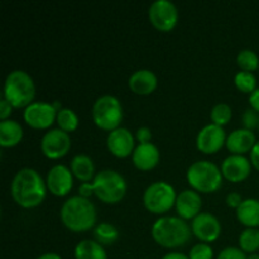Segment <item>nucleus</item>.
<instances>
[{
    "mask_svg": "<svg viewBox=\"0 0 259 259\" xmlns=\"http://www.w3.org/2000/svg\"><path fill=\"white\" fill-rule=\"evenodd\" d=\"M12 196L18 205L25 209L35 207L43 202L47 184L33 168H22L15 174L10 186Z\"/></svg>",
    "mask_w": 259,
    "mask_h": 259,
    "instance_id": "f257e3e1",
    "label": "nucleus"
},
{
    "mask_svg": "<svg viewBox=\"0 0 259 259\" xmlns=\"http://www.w3.org/2000/svg\"><path fill=\"white\" fill-rule=\"evenodd\" d=\"M61 220L72 232H85L96 223V209L86 197L72 196L63 202L61 207Z\"/></svg>",
    "mask_w": 259,
    "mask_h": 259,
    "instance_id": "f03ea898",
    "label": "nucleus"
},
{
    "mask_svg": "<svg viewBox=\"0 0 259 259\" xmlns=\"http://www.w3.org/2000/svg\"><path fill=\"white\" fill-rule=\"evenodd\" d=\"M191 227L182 218L162 217L152 225V237L159 245L177 248L185 245L191 237Z\"/></svg>",
    "mask_w": 259,
    "mask_h": 259,
    "instance_id": "7ed1b4c3",
    "label": "nucleus"
},
{
    "mask_svg": "<svg viewBox=\"0 0 259 259\" xmlns=\"http://www.w3.org/2000/svg\"><path fill=\"white\" fill-rule=\"evenodd\" d=\"M35 96V85L29 73L22 70L12 71L5 78L4 99L13 108H27Z\"/></svg>",
    "mask_w": 259,
    "mask_h": 259,
    "instance_id": "20e7f679",
    "label": "nucleus"
},
{
    "mask_svg": "<svg viewBox=\"0 0 259 259\" xmlns=\"http://www.w3.org/2000/svg\"><path fill=\"white\" fill-rule=\"evenodd\" d=\"M126 181L114 169H103L94 177L93 190L99 200L105 204H116L126 194Z\"/></svg>",
    "mask_w": 259,
    "mask_h": 259,
    "instance_id": "39448f33",
    "label": "nucleus"
},
{
    "mask_svg": "<svg viewBox=\"0 0 259 259\" xmlns=\"http://www.w3.org/2000/svg\"><path fill=\"white\" fill-rule=\"evenodd\" d=\"M187 181L196 191L214 192L220 189L223 182L222 169L210 161L194 162L187 169Z\"/></svg>",
    "mask_w": 259,
    "mask_h": 259,
    "instance_id": "423d86ee",
    "label": "nucleus"
},
{
    "mask_svg": "<svg viewBox=\"0 0 259 259\" xmlns=\"http://www.w3.org/2000/svg\"><path fill=\"white\" fill-rule=\"evenodd\" d=\"M93 119L99 128L114 131L123 120V108L119 99L114 95H103L93 105Z\"/></svg>",
    "mask_w": 259,
    "mask_h": 259,
    "instance_id": "0eeeda50",
    "label": "nucleus"
},
{
    "mask_svg": "<svg viewBox=\"0 0 259 259\" xmlns=\"http://www.w3.org/2000/svg\"><path fill=\"white\" fill-rule=\"evenodd\" d=\"M177 195L172 185L166 181H157L149 185L143 194V204L153 214H163L176 204Z\"/></svg>",
    "mask_w": 259,
    "mask_h": 259,
    "instance_id": "6e6552de",
    "label": "nucleus"
},
{
    "mask_svg": "<svg viewBox=\"0 0 259 259\" xmlns=\"http://www.w3.org/2000/svg\"><path fill=\"white\" fill-rule=\"evenodd\" d=\"M149 20L154 28L162 32H169L179 20V10L169 0H156L148 10Z\"/></svg>",
    "mask_w": 259,
    "mask_h": 259,
    "instance_id": "1a4fd4ad",
    "label": "nucleus"
},
{
    "mask_svg": "<svg viewBox=\"0 0 259 259\" xmlns=\"http://www.w3.org/2000/svg\"><path fill=\"white\" fill-rule=\"evenodd\" d=\"M71 148V138L67 132L62 129H51L40 141L43 154L51 159H57L66 156Z\"/></svg>",
    "mask_w": 259,
    "mask_h": 259,
    "instance_id": "9d476101",
    "label": "nucleus"
},
{
    "mask_svg": "<svg viewBox=\"0 0 259 259\" xmlns=\"http://www.w3.org/2000/svg\"><path fill=\"white\" fill-rule=\"evenodd\" d=\"M24 120L28 125L35 129H46L52 125L57 118V110L55 106L46 101H33L24 109Z\"/></svg>",
    "mask_w": 259,
    "mask_h": 259,
    "instance_id": "9b49d317",
    "label": "nucleus"
},
{
    "mask_svg": "<svg viewBox=\"0 0 259 259\" xmlns=\"http://www.w3.org/2000/svg\"><path fill=\"white\" fill-rule=\"evenodd\" d=\"M227 142V134L223 126L211 123L205 125L199 132L196 138V146L199 151L206 154L217 153Z\"/></svg>",
    "mask_w": 259,
    "mask_h": 259,
    "instance_id": "f8f14e48",
    "label": "nucleus"
},
{
    "mask_svg": "<svg viewBox=\"0 0 259 259\" xmlns=\"http://www.w3.org/2000/svg\"><path fill=\"white\" fill-rule=\"evenodd\" d=\"M191 230L201 242L210 243L219 238L222 233V224L218 218L210 212H200L192 219Z\"/></svg>",
    "mask_w": 259,
    "mask_h": 259,
    "instance_id": "ddd939ff",
    "label": "nucleus"
},
{
    "mask_svg": "<svg viewBox=\"0 0 259 259\" xmlns=\"http://www.w3.org/2000/svg\"><path fill=\"white\" fill-rule=\"evenodd\" d=\"M72 171L63 164H56L48 171L47 189L56 196H65L73 186Z\"/></svg>",
    "mask_w": 259,
    "mask_h": 259,
    "instance_id": "4468645a",
    "label": "nucleus"
},
{
    "mask_svg": "<svg viewBox=\"0 0 259 259\" xmlns=\"http://www.w3.org/2000/svg\"><path fill=\"white\" fill-rule=\"evenodd\" d=\"M106 144H108L109 151L114 156L124 158V157H128L129 154L133 153L134 137L129 129L119 126L108 134Z\"/></svg>",
    "mask_w": 259,
    "mask_h": 259,
    "instance_id": "2eb2a0df",
    "label": "nucleus"
},
{
    "mask_svg": "<svg viewBox=\"0 0 259 259\" xmlns=\"http://www.w3.org/2000/svg\"><path fill=\"white\" fill-rule=\"evenodd\" d=\"M252 169V163L243 154H232L222 163V174L232 182H240L247 179Z\"/></svg>",
    "mask_w": 259,
    "mask_h": 259,
    "instance_id": "dca6fc26",
    "label": "nucleus"
},
{
    "mask_svg": "<svg viewBox=\"0 0 259 259\" xmlns=\"http://www.w3.org/2000/svg\"><path fill=\"white\" fill-rule=\"evenodd\" d=\"M176 210L180 218L184 220L194 219L201 211L202 200L201 196L194 190H185L181 194L177 195Z\"/></svg>",
    "mask_w": 259,
    "mask_h": 259,
    "instance_id": "f3484780",
    "label": "nucleus"
},
{
    "mask_svg": "<svg viewBox=\"0 0 259 259\" xmlns=\"http://www.w3.org/2000/svg\"><path fill=\"white\" fill-rule=\"evenodd\" d=\"M134 166L141 171H149L154 168L159 162V151L156 144L139 143L132 153Z\"/></svg>",
    "mask_w": 259,
    "mask_h": 259,
    "instance_id": "a211bd4d",
    "label": "nucleus"
},
{
    "mask_svg": "<svg viewBox=\"0 0 259 259\" xmlns=\"http://www.w3.org/2000/svg\"><path fill=\"white\" fill-rule=\"evenodd\" d=\"M255 134L249 129L240 128L235 129L234 132L227 137V148L233 154H244L245 152H250L255 146Z\"/></svg>",
    "mask_w": 259,
    "mask_h": 259,
    "instance_id": "6ab92c4d",
    "label": "nucleus"
},
{
    "mask_svg": "<svg viewBox=\"0 0 259 259\" xmlns=\"http://www.w3.org/2000/svg\"><path fill=\"white\" fill-rule=\"evenodd\" d=\"M157 76L149 70H138L129 77V88L133 93L139 95H148L157 88Z\"/></svg>",
    "mask_w": 259,
    "mask_h": 259,
    "instance_id": "aec40b11",
    "label": "nucleus"
},
{
    "mask_svg": "<svg viewBox=\"0 0 259 259\" xmlns=\"http://www.w3.org/2000/svg\"><path fill=\"white\" fill-rule=\"evenodd\" d=\"M237 218L248 228L259 227V200L245 199L237 209Z\"/></svg>",
    "mask_w": 259,
    "mask_h": 259,
    "instance_id": "412c9836",
    "label": "nucleus"
},
{
    "mask_svg": "<svg viewBox=\"0 0 259 259\" xmlns=\"http://www.w3.org/2000/svg\"><path fill=\"white\" fill-rule=\"evenodd\" d=\"M23 138V128L15 120L0 121V146L13 147L19 143Z\"/></svg>",
    "mask_w": 259,
    "mask_h": 259,
    "instance_id": "4be33fe9",
    "label": "nucleus"
},
{
    "mask_svg": "<svg viewBox=\"0 0 259 259\" xmlns=\"http://www.w3.org/2000/svg\"><path fill=\"white\" fill-rule=\"evenodd\" d=\"M71 171L73 176L77 177L80 181H90L95 174V166L93 159L86 154H76L71 161Z\"/></svg>",
    "mask_w": 259,
    "mask_h": 259,
    "instance_id": "5701e85b",
    "label": "nucleus"
},
{
    "mask_svg": "<svg viewBox=\"0 0 259 259\" xmlns=\"http://www.w3.org/2000/svg\"><path fill=\"white\" fill-rule=\"evenodd\" d=\"M76 259H108L103 245L96 240L85 239L75 247Z\"/></svg>",
    "mask_w": 259,
    "mask_h": 259,
    "instance_id": "b1692460",
    "label": "nucleus"
},
{
    "mask_svg": "<svg viewBox=\"0 0 259 259\" xmlns=\"http://www.w3.org/2000/svg\"><path fill=\"white\" fill-rule=\"evenodd\" d=\"M94 238L101 245H111L118 240L119 230L110 223H100L94 228Z\"/></svg>",
    "mask_w": 259,
    "mask_h": 259,
    "instance_id": "393cba45",
    "label": "nucleus"
},
{
    "mask_svg": "<svg viewBox=\"0 0 259 259\" xmlns=\"http://www.w3.org/2000/svg\"><path fill=\"white\" fill-rule=\"evenodd\" d=\"M239 247L244 253H255L259 249V230L257 228H247L239 237Z\"/></svg>",
    "mask_w": 259,
    "mask_h": 259,
    "instance_id": "a878e982",
    "label": "nucleus"
},
{
    "mask_svg": "<svg viewBox=\"0 0 259 259\" xmlns=\"http://www.w3.org/2000/svg\"><path fill=\"white\" fill-rule=\"evenodd\" d=\"M57 120L60 129L65 132H73L77 129L78 126V116L72 109L62 108L60 111H57Z\"/></svg>",
    "mask_w": 259,
    "mask_h": 259,
    "instance_id": "bb28decb",
    "label": "nucleus"
},
{
    "mask_svg": "<svg viewBox=\"0 0 259 259\" xmlns=\"http://www.w3.org/2000/svg\"><path fill=\"white\" fill-rule=\"evenodd\" d=\"M237 62L242 71L253 72L259 67V57L257 53L252 50H242L238 53Z\"/></svg>",
    "mask_w": 259,
    "mask_h": 259,
    "instance_id": "cd10ccee",
    "label": "nucleus"
},
{
    "mask_svg": "<svg viewBox=\"0 0 259 259\" xmlns=\"http://www.w3.org/2000/svg\"><path fill=\"white\" fill-rule=\"evenodd\" d=\"M235 86L243 93L252 94L257 89V78L253 75V72L247 71H239L234 77Z\"/></svg>",
    "mask_w": 259,
    "mask_h": 259,
    "instance_id": "c85d7f7f",
    "label": "nucleus"
},
{
    "mask_svg": "<svg viewBox=\"0 0 259 259\" xmlns=\"http://www.w3.org/2000/svg\"><path fill=\"white\" fill-rule=\"evenodd\" d=\"M210 118H211L212 123L217 124V125H225L232 119V108L225 103L217 104L215 106H212Z\"/></svg>",
    "mask_w": 259,
    "mask_h": 259,
    "instance_id": "c756f323",
    "label": "nucleus"
},
{
    "mask_svg": "<svg viewBox=\"0 0 259 259\" xmlns=\"http://www.w3.org/2000/svg\"><path fill=\"white\" fill-rule=\"evenodd\" d=\"M214 250L207 243H197L190 250V259H212Z\"/></svg>",
    "mask_w": 259,
    "mask_h": 259,
    "instance_id": "7c9ffc66",
    "label": "nucleus"
},
{
    "mask_svg": "<svg viewBox=\"0 0 259 259\" xmlns=\"http://www.w3.org/2000/svg\"><path fill=\"white\" fill-rule=\"evenodd\" d=\"M243 128L253 131L254 128L259 126V113L254 109H247L242 115Z\"/></svg>",
    "mask_w": 259,
    "mask_h": 259,
    "instance_id": "2f4dec72",
    "label": "nucleus"
},
{
    "mask_svg": "<svg viewBox=\"0 0 259 259\" xmlns=\"http://www.w3.org/2000/svg\"><path fill=\"white\" fill-rule=\"evenodd\" d=\"M248 255L240 248L227 247L219 253L217 259H247Z\"/></svg>",
    "mask_w": 259,
    "mask_h": 259,
    "instance_id": "473e14b6",
    "label": "nucleus"
},
{
    "mask_svg": "<svg viewBox=\"0 0 259 259\" xmlns=\"http://www.w3.org/2000/svg\"><path fill=\"white\" fill-rule=\"evenodd\" d=\"M13 110V105L7 100V99H2L0 101V119L3 120H8V116H10Z\"/></svg>",
    "mask_w": 259,
    "mask_h": 259,
    "instance_id": "72a5a7b5",
    "label": "nucleus"
},
{
    "mask_svg": "<svg viewBox=\"0 0 259 259\" xmlns=\"http://www.w3.org/2000/svg\"><path fill=\"white\" fill-rule=\"evenodd\" d=\"M137 139H138L141 143H149L152 139V132L148 126H141V128L137 131Z\"/></svg>",
    "mask_w": 259,
    "mask_h": 259,
    "instance_id": "f704fd0d",
    "label": "nucleus"
},
{
    "mask_svg": "<svg viewBox=\"0 0 259 259\" xmlns=\"http://www.w3.org/2000/svg\"><path fill=\"white\" fill-rule=\"evenodd\" d=\"M242 202H243L242 196H240L238 192H230V194L227 196L228 206L235 207V209H238V207L240 206V204H242Z\"/></svg>",
    "mask_w": 259,
    "mask_h": 259,
    "instance_id": "c9c22d12",
    "label": "nucleus"
},
{
    "mask_svg": "<svg viewBox=\"0 0 259 259\" xmlns=\"http://www.w3.org/2000/svg\"><path fill=\"white\" fill-rule=\"evenodd\" d=\"M250 163L259 171V142L255 143V146L250 151Z\"/></svg>",
    "mask_w": 259,
    "mask_h": 259,
    "instance_id": "e433bc0d",
    "label": "nucleus"
},
{
    "mask_svg": "<svg viewBox=\"0 0 259 259\" xmlns=\"http://www.w3.org/2000/svg\"><path fill=\"white\" fill-rule=\"evenodd\" d=\"M78 192H80V196L88 199L89 196H91V194H94L93 184H90V182H83L80 186V189H78Z\"/></svg>",
    "mask_w": 259,
    "mask_h": 259,
    "instance_id": "4c0bfd02",
    "label": "nucleus"
},
{
    "mask_svg": "<svg viewBox=\"0 0 259 259\" xmlns=\"http://www.w3.org/2000/svg\"><path fill=\"white\" fill-rule=\"evenodd\" d=\"M249 103L250 105H252V108L259 113V88L255 89V90L250 94Z\"/></svg>",
    "mask_w": 259,
    "mask_h": 259,
    "instance_id": "58836bf2",
    "label": "nucleus"
},
{
    "mask_svg": "<svg viewBox=\"0 0 259 259\" xmlns=\"http://www.w3.org/2000/svg\"><path fill=\"white\" fill-rule=\"evenodd\" d=\"M162 259H190L187 255L182 254V253L179 252H172V253H167Z\"/></svg>",
    "mask_w": 259,
    "mask_h": 259,
    "instance_id": "ea45409f",
    "label": "nucleus"
},
{
    "mask_svg": "<svg viewBox=\"0 0 259 259\" xmlns=\"http://www.w3.org/2000/svg\"><path fill=\"white\" fill-rule=\"evenodd\" d=\"M37 259H62L60 254L57 253H45V254L39 255Z\"/></svg>",
    "mask_w": 259,
    "mask_h": 259,
    "instance_id": "a19ab883",
    "label": "nucleus"
},
{
    "mask_svg": "<svg viewBox=\"0 0 259 259\" xmlns=\"http://www.w3.org/2000/svg\"><path fill=\"white\" fill-rule=\"evenodd\" d=\"M247 259H259V254H257V253H253V254L248 255Z\"/></svg>",
    "mask_w": 259,
    "mask_h": 259,
    "instance_id": "79ce46f5",
    "label": "nucleus"
},
{
    "mask_svg": "<svg viewBox=\"0 0 259 259\" xmlns=\"http://www.w3.org/2000/svg\"><path fill=\"white\" fill-rule=\"evenodd\" d=\"M258 129H259V126H258Z\"/></svg>",
    "mask_w": 259,
    "mask_h": 259,
    "instance_id": "37998d69",
    "label": "nucleus"
}]
</instances>
